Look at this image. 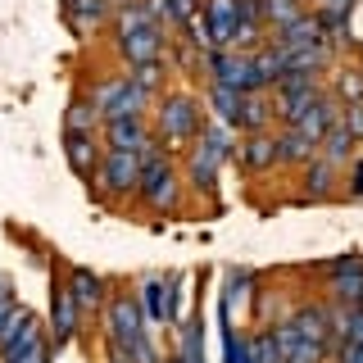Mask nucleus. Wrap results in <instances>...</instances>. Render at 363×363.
Returning a JSON list of instances; mask_svg holds the SVG:
<instances>
[{"label":"nucleus","mask_w":363,"mask_h":363,"mask_svg":"<svg viewBox=\"0 0 363 363\" xmlns=\"http://www.w3.org/2000/svg\"><path fill=\"white\" fill-rule=\"evenodd\" d=\"M150 123H155V141L164 145L168 155H186V145H196V136L204 132L209 123V109L196 91H182V86H164L150 109Z\"/></svg>","instance_id":"nucleus-1"},{"label":"nucleus","mask_w":363,"mask_h":363,"mask_svg":"<svg viewBox=\"0 0 363 363\" xmlns=\"http://www.w3.org/2000/svg\"><path fill=\"white\" fill-rule=\"evenodd\" d=\"M168 28L155 18L150 0H123L113 9V45L128 64H141V60H164L168 50Z\"/></svg>","instance_id":"nucleus-2"},{"label":"nucleus","mask_w":363,"mask_h":363,"mask_svg":"<svg viewBox=\"0 0 363 363\" xmlns=\"http://www.w3.org/2000/svg\"><path fill=\"white\" fill-rule=\"evenodd\" d=\"M141 191H136V200L145 204L150 213H177L182 200H186V173H182L177 155H168L164 145H150V150H141Z\"/></svg>","instance_id":"nucleus-3"},{"label":"nucleus","mask_w":363,"mask_h":363,"mask_svg":"<svg viewBox=\"0 0 363 363\" xmlns=\"http://www.w3.org/2000/svg\"><path fill=\"white\" fill-rule=\"evenodd\" d=\"M86 100L100 109V118H132V113H150L155 109V91L150 86H141V82H132L128 73H118V77H91L86 82Z\"/></svg>","instance_id":"nucleus-4"},{"label":"nucleus","mask_w":363,"mask_h":363,"mask_svg":"<svg viewBox=\"0 0 363 363\" xmlns=\"http://www.w3.org/2000/svg\"><path fill=\"white\" fill-rule=\"evenodd\" d=\"M50 359H55L50 327L32 309H18V318L9 323V332L0 336V363H50Z\"/></svg>","instance_id":"nucleus-5"},{"label":"nucleus","mask_w":363,"mask_h":363,"mask_svg":"<svg viewBox=\"0 0 363 363\" xmlns=\"http://www.w3.org/2000/svg\"><path fill=\"white\" fill-rule=\"evenodd\" d=\"M141 155L132 150H105V159H100V173H96V191L113 204L123 200H136V191H141Z\"/></svg>","instance_id":"nucleus-6"},{"label":"nucleus","mask_w":363,"mask_h":363,"mask_svg":"<svg viewBox=\"0 0 363 363\" xmlns=\"http://www.w3.org/2000/svg\"><path fill=\"white\" fill-rule=\"evenodd\" d=\"M223 164H227V159L213 150L209 141H200V136H196V145H186V155H182V173H186V191H191V196L204 200V204L218 200V173H223Z\"/></svg>","instance_id":"nucleus-7"},{"label":"nucleus","mask_w":363,"mask_h":363,"mask_svg":"<svg viewBox=\"0 0 363 363\" xmlns=\"http://www.w3.org/2000/svg\"><path fill=\"white\" fill-rule=\"evenodd\" d=\"M323 91H327V77H304V73L281 77V82L268 91V96H272V113H277V123H300V118H304V109H309L313 100L323 96Z\"/></svg>","instance_id":"nucleus-8"},{"label":"nucleus","mask_w":363,"mask_h":363,"mask_svg":"<svg viewBox=\"0 0 363 363\" xmlns=\"http://www.w3.org/2000/svg\"><path fill=\"white\" fill-rule=\"evenodd\" d=\"M50 340H55V350H64V345H73L77 336H82V327H86V313H82V304L73 300V286H68V277H55V286H50Z\"/></svg>","instance_id":"nucleus-9"},{"label":"nucleus","mask_w":363,"mask_h":363,"mask_svg":"<svg viewBox=\"0 0 363 363\" xmlns=\"http://www.w3.org/2000/svg\"><path fill=\"white\" fill-rule=\"evenodd\" d=\"M340 173H345V168L332 164V159L318 150L309 164L300 168V191H295V200H300V204H327V200H340Z\"/></svg>","instance_id":"nucleus-10"},{"label":"nucleus","mask_w":363,"mask_h":363,"mask_svg":"<svg viewBox=\"0 0 363 363\" xmlns=\"http://www.w3.org/2000/svg\"><path fill=\"white\" fill-rule=\"evenodd\" d=\"M327 300L336 309H363V259L359 255L336 259L327 268Z\"/></svg>","instance_id":"nucleus-11"},{"label":"nucleus","mask_w":363,"mask_h":363,"mask_svg":"<svg viewBox=\"0 0 363 363\" xmlns=\"http://www.w3.org/2000/svg\"><path fill=\"white\" fill-rule=\"evenodd\" d=\"M100 141H105V150H150L155 145V123L150 113H132V118H109L105 128H100Z\"/></svg>","instance_id":"nucleus-12"},{"label":"nucleus","mask_w":363,"mask_h":363,"mask_svg":"<svg viewBox=\"0 0 363 363\" xmlns=\"http://www.w3.org/2000/svg\"><path fill=\"white\" fill-rule=\"evenodd\" d=\"M64 277H68V286H73V300L82 304L86 318H100V313L109 309L113 291H109V281L100 277V272H91V268H68Z\"/></svg>","instance_id":"nucleus-13"},{"label":"nucleus","mask_w":363,"mask_h":363,"mask_svg":"<svg viewBox=\"0 0 363 363\" xmlns=\"http://www.w3.org/2000/svg\"><path fill=\"white\" fill-rule=\"evenodd\" d=\"M272 145H277V168H304L318 155V141L304 136L300 123H277L272 128Z\"/></svg>","instance_id":"nucleus-14"},{"label":"nucleus","mask_w":363,"mask_h":363,"mask_svg":"<svg viewBox=\"0 0 363 363\" xmlns=\"http://www.w3.org/2000/svg\"><path fill=\"white\" fill-rule=\"evenodd\" d=\"M64 150H68V164H73L77 177L96 182L100 159H105V141H100V132H64Z\"/></svg>","instance_id":"nucleus-15"},{"label":"nucleus","mask_w":363,"mask_h":363,"mask_svg":"<svg viewBox=\"0 0 363 363\" xmlns=\"http://www.w3.org/2000/svg\"><path fill=\"white\" fill-rule=\"evenodd\" d=\"M113 0H64V23L77 32V37H91L105 23H113Z\"/></svg>","instance_id":"nucleus-16"},{"label":"nucleus","mask_w":363,"mask_h":363,"mask_svg":"<svg viewBox=\"0 0 363 363\" xmlns=\"http://www.w3.org/2000/svg\"><path fill=\"white\" fill-rule=\"evenodd\" d=\"M236 0H204L200 23H204V41L209 45H232L236 37Z\"/></svg>","instance_id":"nucleus-17"},{"label":"nucleus","mask_w":363,"mask_h":363,"mask_svg":"<svg viewBox=\"0 0 363 363\" xmlns=\"http://www.w3.org/2000/svg\"><path fill=\"white\" fill-rule=\"evenodd\" d=\"M236 164H241L245 173H268V168H277L272 132H241V141H236Z\"/></svg>","instance_id":"nucleus-18"},{"label":"nucleus","mask_w":363,"mask_h":363,"mask_svg":"<svg viewBox=\"0 0 363 363\" xmlns=\"http://www.w3.org/2000/svg\"><path fill=\"white\" fill-rule=\"evenodd\" d=\"M268 41H277L281 50H309V45L327 41V32H323V23H318V14L309 9L304 18H295V23H286V28L268 32Z\"/></svg>","instance_id":"nucleus-19"},{"label":"nucleus","mask_w":363,"mask_h":363,"mask_svg":"<svg viewBox=\"0 0 363 363\" xmlns=\"http://www.w3.org/2000/svg\"><path fill=\"white\" fill-rule=\"evenodd\" d=\"M336 123H340V100L332 96V86H327V91H323V96H318V100H313V105H309V109H304V118H300V128H304V136H313V141H318V145H323V136H327V132H332V128H336Z\"/></svg>","instance_id":"nucleus-20"},{"label":"nucleus","mask_w":363,"mask_h":363,"mask_svg":"<svg viewBox=\"0 0 363 363\" xmlns=\"http://www.w3.org/2000/svg\"><path fill=\"white\" fill-rule=\"evenodd\" d=\"M272 128H277L272 96H268V91H245V100H241V118H236V132H272Z\"/></svg>","instance_id":"nucleus-21"},{"label":"nucleus","mask_w":363,"mask_h":363,"mask_svg":"<svg viewBox=\"0 0 363 363\" xmlns=\"http://www.w3.org/2000/svg\"><path fill=\"white\" fill-rule=\"evenodd\" d=\"M136 300H141V313L150 327L168 323V277H141L136 281Z\"/></svg>","instance_id":"nucleus-22"},{"label":"nucleus","mask_w":363,"mask_h":363,"mask_svg":"<svg viewBox=\"0 0 363 363\" xmlns=\"http://www.w3.org/2000/svg\"><path fill=\"white\" fill-rule=\"evenodd\" d=\"M241 100H245L241 86H218V82L204 86V109H209V118L232 123V128H236V118H241Z\"/></svg>","instance_id":"nucleus-23"},{"label":"nucleus","mask_w":363,"mask_h":363,"mask_svg":"<svg viewBox=\"0 0 363 363\" xmlns=\"http://www.w3.org/2000/svg\"><path fill=\"white\" fill-rule=\"evenodd\" d=\"M327 86H332V96L340 100V105H354V100H363V64H336L332 77H327Z\"/></svg>","instance_id":"nucleus-24"},{"label":"nucleus","mask_w":363,"mask_h":363,"mask_svg":"<svg viewBox=\"0 0 363 363\" xmlns=\"http://www.w3.org/2000/svg\"><path fill=\"white\" fill-rule=\"evenodd\" d=\"M318 150H323L327 159H332V164H340V168H345L350 159L359 155V141H354V132H350L345 123H336V128L323 136V145H318Z\"/></svg>","instance_id":"nucleus-25"},{"label":"nucleus","mask_w":363,"mask_h":363,"mask_svg":"<svg viewBox=\"0 0 363 363\" xmlns=\"http://www.w3.org/2000/svg\"><path fill=\"white\" fill-rule=\"evenodd\" d=\"M105 128V118H100V109L86 100V91L68 105V113H64V132H100Z\"/></svg>","instance_id":"nucleus-26"},{"label":"nucleus","mask_w":363,"mask_h":363,"mask_svg":"<svg viewBox=\"0 0 363 363\" xmlns=\"http://www.w3.org/2000/svg\"><path fill=\"white\" fill-rule=\"evenodd\" d=\"M309 14V0H264V18H268V32L286 28V23Z\"/></svg>","instance_id":"nucleus-27"},{"label":"nucleus","mask_w":363,"mask_h":363,"mask_svg":"<svg viewBox=\"0 0 363 363\" xmlns=\"http://www.w3.org/2000/svg\"><path fill=\"white\" fill-rule=\"evenodd\" d=\"M340 200H350V204L363 200V155H354L345 164V173H340Z\"/></svg>","instance_id":"nucleus-28"},{"label":"nucleus","mask_w":363,"mask_h":363,"mask_svg":"<svg viewBox=\"0 0 363 363\" xmlns=\"http://www.w3.org/2000/svg\"><path fill=\"white\" fill-rule=\"evenodd\" d=\"M18 309H23V304H18L14 286H9V277H0V336L9 332V323L18 318Z\"/></svg>","instance_id":"nucleus-29"},{"label":"nucleus","mask_w":363,"mask_h":363,"mask_svg":"<svg viewBox=\"0 0 363 363\" xmlns=\"http://www.w3.org/2000/svg\"><path fill=\"white\" fill-rule=\"evenodd\" d=\"M340 123H345V128L354 132V141L363 145V100H354V105H340Z\"/></svg>","instance_id":"nucleus-30"},{"label":"nucleus","mask_w":363,"mask_h":363,"mask_svg":"<svg viewBox=\"0 0 363 363\" xmlns=\"http://www.w3.org/2000/svg\"><path fill=\"white\" fill-rule=\"evenodd\" d=\"M168 323H182V272H168Z\"/></svg>","instance_id":"nucleus-31"},{"label":"nucleus","mask_w":363,"mask_h":363,"mask_svg":"<svg viewBox=\"0 0 363 363\" xmlns=\"http://www.w3.org/2000/svg\"><path fill=\"white\" fill-rule=\"evenodd\" d=\"M105 354H109V363H132L128 354H118V350H105Z\"/></svg>","instance_id":"nucleus-32"},{"label":"nucleus","mask_w":363,"mask_h":363,"mask_svg":"<svg viewBox=\"0 0 363 363\" xmlns=\"http://www.w3.org/2000/svg\"><path fill=\"white\" fill-rule=\"evenodd\" d=\"M354 60H359V64H363V41H359V50H354Z\"/></svg>","instance_id":"nucleus-33"},{"label":"nucleus","mask_w":363,"mask_h":363,"mask_svg":"<svg viewBox=\"0 0 363 363\" xmlns=\"http://www.w3.org/2000/svg\"><path fill=\"white\" fill-rule=\"evenodd\" d=\"M113 5H123V0H113Z\"/></svg>","instance_id":"nucleus-34"},{"label":"nucleus","mask_w":363,"mask_h":363,"mask_svg":"<svg viewBox=\"0 0 363 363\" xmlns=\"http://www.w3.org/2000/svg\"><path fill=\"white\" fill-rule=\"evenodd\" d=\"M0 277H5V272H0Z\"/></svg>","instance_id":"nucleus-35"}]
</instances>
